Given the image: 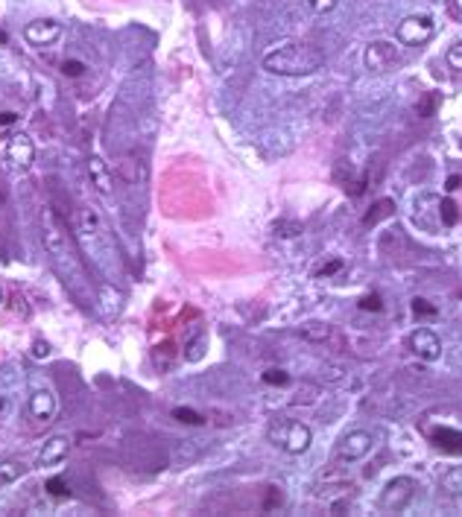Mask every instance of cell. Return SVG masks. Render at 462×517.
I'll list each match as a JSON object with an SVG mask.
<instances>
[{
	"label": "cell",
	"mask_w": 462,
	"mask_h": 517,
	"mask_svg": "<svg viewBox=\"0 0 462 517\" xmlns=\"http://www.w3.org/2000/svg\"><path fill=\"white\" fill-rule=\"evenodd\" d=\"M270 441L281 444L287 453H304L310 447V430L299 421H278L270 427Z\"/></svg>",
	"instance_id": "cell-2"
},
{
	"label": "cell",
	"mask_w": 462,
	"mask_h": 517,
	"mask_svg": "<svg viewBox=\"0 0 462 517\" xmlns=\"http://www.w3.org/2000/svg\"><path fill=\"white\" fill-rule=\"evenodd\" d=\"M275 231H278L281 237H299V234H302V225H299V222H278Z\"/></svg>",
	"instance_id": "cell-30"
},
{
	"label": "cell",
	"mask_w": 462,
	"mask_h": 517,
	"mask_svg": "<svg viewBox=\"0 0 462 517\" xmlns=\"http://www.w3.org/2000/svg\"><path fill=\"white\" fill-rule=\"evenodd\" d=\"M68 447H71V441L64 439V436H56V439H50L41 450H38V465L41 468H50V465H59L64 456H68Z\"/></svg>",
	"instance_id": "cell-10"
},
{
	"label": "cell",
	"mask_w": 462,
	"mask_h": 517,
	"mask_svg": "<svg viewBox=\"0 0 462 517\" xmlns=\"http://www.w3.org/2000/svg\"><path fill=\"white\" fill-rule=\"evenodd\" d=\"M360 310H366V313H381V310H384L381 295H377V292L363 295V298H360Z\"/></svg>",
	"instance_id": "cell-23"
},
{
	"label": "cell",
	"mask_w": 462,
	"mask_h": 517,
	"mask_svg": "<svg viewBox=\"0 0 462 517\" xmlns=\"http://www.w3.org/2000/svg\"><path fill=\"white\" fill-rule=\"evenodd\" d=\"M316 395H319V389L310 386V383H304V386L299 389V395L293 397V404H313V400H316Z\"/></svg>",
	"instance_id": "cell-27"
},
{
	"label": "cell",
	"mask_w": 462,
	"mask_h": 517,
	"mask_svg": "<svg viewBox=\"0 0 462 517\" xmlns=\"http://www.w3.org/2000/svg\"><path fill=\"white\" fill-rule=\"evenodd\" d=\"M436 103H439V94H436V91H427V94H424V99L416 106V114H419V118H433Z\"/></svg>",
	"instance_id": "cell-20"
},
{
	"label": "cell",
	"mask_w": 462,
	"mask_h": 517,
	"mask_svg": "<svg viewBox=\"0 0 462 517\" xmlns=\"http://www.w3.org/2000/svg\"><path fill=\"white\" fill-rule=\"evenodd\" d=\"M0 302H4V287H0Z\"/></svg>",
	"instance_id": "cell-40"
},
{
	"label": "cell",
	"mask_w": 462,
	"mask_h": 517,
	"mask_svg": "<svg viewBox=\"0 0 462 517\" xmlns=\"http://www.w3.org/2000/svg\"><path fill=\"white\" fill-rule=\"evenodd\" d=\"M15 120H18V114H15V111H0V129H4V126H12Z\"/></svg>",
	"instance_id": "cell-35"
},
{
	"label": "cell",
	"mask_w": 462,
	"mask_h": 517,
	"mask_svg": "<svg viewBox=\"0 0 462 517\" xmlns=\"http://www.w3.org/2000/svg\"><path fill=\"white\" fill-rule=\"evenodd\" d=\"M59 36H62V24L50 21V18H38V21H32V24L24 27V38L32 47H47V44H53Z\"/></svg>",
	"instance_id": "cell-6"
},
{
	"label": "cell",
	"mask_w": 462,
	"mask_h": 517,
	"mask_svg": "<svg viewBox=\"0 0 462 517\" xmlns=\"http://www.w3.org/2000/svg\"><path fill=\"white\" fill-rule=\"evenodd\" d=\"M6 158H9L15 167H21V170H27V167L32 164V158H36V146H32L29 135H15V138H9Z\"/></svg>",
	"instance_id": "cell-9"
},
{
	"label": "cell",
	"mask_w": 462,
	"mask_h": 517,
	"mask_svg": "<svg viewBox=\"0 0 462 517\" xmlns=\"http://www.w3.org/2000/svg\"><path fill=\"white\" fill-rule=\"evenodd\" d=\"M439 216H442L444 225H456L459 222V208H456L454 199H444V202L439 205Z\"/></svg>",
	"instance_id": "cell-19"
},
{
	"label": "cell",
	"mask_w": 462,
	"mask_h": 517,
	"mask_svg": "<svg viewBox=\"0 0 462 517\" xmlns=\"http://www.w3.org/2000/svg\"><path fill=\"white\" fill-rule=\"evenodd\" d=\"M29 412L36 415L38 421H50L53 418V412H56V397L47 392V389H41V392H36L29 397Z\"/></svg>",
	"instance_id": "cell-11"
},
{
	"label": "cell",
	"mask_w": 462,
	"mask_h": 517,
	"mask_svg": "<svg viewBox=\"0 0 462 517\" xmlns=\"http://www.w3.org/2000/svg\"><path fill=\"white\" fill-rule=\"evenodd\" d=\"M173 418L176 421H181V424H190V427H200V424H205V418L196 409H190V406H176L173 409Z\"/></svg>",
	"instance_id": "cell-18"
},
{
	"label": "cell",
	"mask_w": 462,
	"mask_h": 517,
	"mask_svg": "<svg viewBox=\"0 0 462 517\" xmlns=\"http://www.w3.org/2000/svg\"><path fill=\"white\" fill-rule=\"evenodd\" d=\"M6 412H9V397L0 395V415H6Z\"/></svg>",
	"instance_id": "cell-37"
},
{
	"label": "cell",
	"mask_w": 462,
	"mask_h": 517,
	"mask_svg": "<svg viewBox=\"0 0 462 517\" xmlns=\"http://www.w3.org/2000/svg\"><path fill=\"white\" fill-rule=\"evenodd\" d=\"M369 450H372V432L357 430V432H349V436L340 441L337 456H340L342 462H357V459L366 456Z\"/></svg>",
	"instance_id": "cell-7"
},
{
	"label": "cell",
	"mask_w": 462,
	"mask_h": 517,
	"mask_svg": "<svg viewBox=\"0 0 462 517\" xmlns=\"http://www.w3.org/2000/svg\"><path fill=\"white\" fill-rule=\"evenodd\" d=\"M459 187H462V176H451L448 181H444V190H448V193H454Z\"/></svg>",
	"instance_id": "cell-36"
},
{
	"label": "cell",
	"mask_w": 462,
	"mask_h": 517,
	"mask_svg": "<svg viewBox=\"0 0 462 517\" xmlns=\"http://www.w3.org/2000/svg\"><path fill=\"white\" fill-rule=\"evenodd\" d=\"M430 36H433V21L427 18V15H410V18H404L398 24V41L401 44L416 47V44H424Z\"/></svg>",
	"instance_id": "cell-4"
},
{
	"label": "cell",
	"mask_w": 462,
	"mask_h": 517,
	"mask_svg": "<svg viewBox=\"0 0 462 517\" xmlns=\"http://www.w3.org/2000/svg\"><path fill=\"white\" fill-rule=\"evenodd\" d=\"M6 41H9V36H6L4 29H0V44H6Z\"/></svg>",
	"instance_id": "cell-38"
},
{
	"label": "cell",
	"mask_w": 462,
	"mask_h": 517,
	"mask_svg": "<svg viewBox=\"0 0 462 517\" xmlns=\"http://www.w3.org/2000/svg\"><path fill=\"white\" fill-rule=\"evenodd\" d=\"M398 62V47L392 41H372L366 47V68L374 71V73H384L389 71L392 64Z\"/></svg>",
	"instance_id": "cell-5"
},
{
	"label": "cell",
	"mask_w": 462,
	"mask_h": 517,
	"mask_svg": "<svg viewBox=\"0 0 462 517\" xmlns=\"http://www.w3.org/2000/svg\"><path fill=\"white\" fill-rule=\"evenodd\" d=\"M412 497H416V482H412L410 476H395L384 488L381 506L389 509V511H404L412 503Z\"/></svg>",
	"instance_id": "cell-3"
},
{
	"label": "cell",
	"mask_w": 462,
	"mask_h": 517,
	"mask_svg": "<svg viewBox=\"0 0 462 517\" xmlns=\"http://www.w3.org/2000/svg\"><path fill=\"white\" fill-rule=\"evenodd\" d=\"M304 6H307L313 15H325V12H334L337 0H304Z\"/></svg>",
	"instance_id": "cell-25"
},
{
	"label": "cell",
	"mask_w": 462,
	"mask_h": 517,
	"mask_svg": "<svg viewBox=\"0 0 462 517\" xmlns=\"http://www.w3.org/2000/svg\"><path fill=\"white\" fill-rule=\"evenodd\" d=\"M29 354H32V360H47V357H50V345H47L44 339H36Z\"/></svg>",
	"instance_id": "cell-31"
},
{
	"label": "cell",
	"mask_w": 462,
	"mask_h": 517,
	"mask_svg": "<svg viewBox=\"0 0 462 517\" xmlns=\"http://www.w3.org/2000/svg\"><path fill=\"white\" fill-rule=\"evenodd\" d=\"M412 313H416V316H436L439 310L427 302V298H412Z\"/></svg>",
	"instance_id": "cell-28"
},
{
	"label": "cell",
	"mask_w": 462,
	"mask_h": 517,
	"mask_svg": "<svg viewBox=\"0 0 462 517\" xmlns=\"http://www.w3.org/2000/svg\"><path fill=\"white\" fill-rule=\"evenodd\" d=\"M62 73L76 79V76H82V73H85V64H82V62H76V59H68V62L62 64Z\"/></svg>",
	"instance_id": "cell-29"
},
{
	"label": "cell",
	"mask_w": 462,
	"mask_h": 517,
	"mask_svg": "<svg viewBox=\"0 0 462 517\" xmlns=\"http://www.w3.org/2000/svg\"><path fill=\"white\" fill-rule=\"evenodd\" d=\"M47 491H50L53 497H71V488H68V482H64L62 476H53V479H47Z\"/></svg>",
	"instance_id": "cell-24"
},
{
	"label": "cell",
	"mask_w": 462,
	"mask_h": 517,
	"mask_svg": "<svg viewBox=\"0 0 462 517\" xmlns=\"http://www.w3.org/2000/svg\"><path fill=\"white\" fill-rule=\"evenodd\" d=\"M454 6H456V12L462 15V0H454Z\"/></svg>",
	"instance_id": "cell-39"
},
{
	"label": "cell",
	"mask_w": 462,
	"mask_h": 517,
	"mask_svg": "<svg viewBox=\"0 0 462 517\" xmlns=\"http://www.w3.org/2000/svg\"><path fill=\"white\" fill-rule=\"evenodd\" d=\"M263 383H270V386H287L290 377L281 369H267V371H263Z\"/></svg>",
	"instance_id": "cell-22"
},
{
	"label": "cell",
	"mask_w": 462,
	"mask_h": 517,
	"mask_svg": "<svg viewBox=\"0 0 462 517\" xmlns=\"http://www.w3.org/2000/svg\"><path fill=\"white\" fill-rule=\"evenodd\" d=\"M410 348H412V354H416L419 360H427V362H433L439 354H442V342H439V337L433 330H427V327H421V330H416L410 337Z\"/></svg>",
	"instance_id": "cell-8"
},
{
	"label": "cell",
	"mask_w": 462,
	"mask_h": 517,
	"mask_svg": "<svg viewBox=\"0 0 462 517\" xmlns=\"http://www.w3.org/2000/svg\"><path fill=\"white\" fill-rule=\"evenodd\" d=\"M202 351H205V337H200L196 342H190V345H188V360H193V362H196V360L202 357Z\"/></svg>",
	"instance_id": "cell-32"
},
{
	"label": "cell",
	"mask_w": 462,
	"mask_h": 517,
	"mask_svg": "<svg viewBox=\"0 0 462 517\" xmlns=\"http://www.w3.org/2000/svg\"><path fill=\"white\" fill-rule=\"evenodd\" d=\"M340 269H342V260H331L328 266H322L319 275H334V272H340Z\"/></svg>",
	"instance_id": "cell-34"
},
{
	"label": "cell",
	"mask_w": 462,
	"mask_h": 517,
	"mask_svg": "<svg viewBox=\"0 0 462 517\" xmlns=\"http://www.w3.org/2000/svg\"><path fill=\"white\" fill-rule=\"evenodd\" d=\"M27 474V465L18 459H6L0 462V486H12L15 479H21Z\"/></svg>",
	"instance_id": "cell-16"
},
{
	"label": "cell",
	"mask_w": 462,
	"mask_h": 517,
	"mask_svg": "<svg viewBox=\"0 0 462 517\" xmlns=\"http://www.w3.org/2000/svg\"><path fill=\"white\" fill-rule=\"evenodd\" d=\"M392 211H395V202H392V199H377V202L372 205V211H369L366 216H363V225L372 228V225H377L381 220H386V216H389Z\"/></svg>",
	"instance_id": "cell-15"
},
{
	"label": "cell",
	"mask_w": 462,
	"mask_h": 517,
	"mask_svg": "<svg viewBox=\"0 0 462 517\" xmlns=\"http://www.w3.org/2000/svg\"><path fill=\"white\" fill-rule=\"evenodd\" d=\"M433 441H436V447L444 450V453H459L462 456V432L459 430L442 427V430L433 432Z\"/></svg>",
	"instance_id": "cell-13"
},
{
	"label": "cell",
	"mask_w": 462,
	"mask_h": 517,
	"mask_svg": "<svg viewBox=\"0 0 462 517\" xmlns=\"http://www.w3.org/2000/svg\"><path fill=\"white\" fill-rule=\"evenodd\" d=\"M275 506H281V488H270V497H267V503H263L267 511H272Z\"/></svg>",
	"instance_id": "cell-33"
},
{
	"label": "cell",
	"mask_w": 462,
	"mask_h": 517,
	"mask_svg": "<svg viewBox=\"0 0 462 517\" xmlns=\"http://www.w3.org/2000/svg\"><path fill=\"white\" fill-rule=\"evenodd\" d=\"M325 56L307 44H281L263 56V68L278 76H307L322 68Z\"/></svg>",
	"instance_id": "cell-1"
},
{
	"label": "cell",
	"mask_w": 462,
	"mask_h": 517,
	"mask_svg": "<svg viewBox=\"0 0 462 517\" xmlns=\"http://www.w3.org/2000/svg\"><path fill=\"white\" fill-rule=\"evenodd\" d=\"M444 62H448V68H451V71H462V41H456V44L448 50V56H444Z\"/></svg>",
	"instance_id": "cell-26"
},
{
	"label": "cell",
	"mask_w": 462,
	"mask_h": 517,
	"mask_svg": "<svg viewBox=\"0 0 462 517\" xmlns=\"http://www.w3.org/2000/svg\"><path fill=\"white\" fill-rule=\"evenodd\" d=\"M299 333H302L307 342H316V345H325V342H334V339H337V330H334L331 325H319V322L304 325Z\"/></svg>",
	"instance_id": "cell-14"
},
{
	"label": "cell",
	"mask_w": 462,
	"mask_h": 517,
	"mask_svg": "<svg viewBox=\"0 0 462 517\" xmlns=\"http://www.w3.org/2000/svg\"><path fill=\"white\" fill-rule=\"evenodd\" d=\"M118 173H120L126 181H138V178H144V170H135V161H132V158H126L123 164H118Z\"/></svg>",
	"instance_id": "cell-21"
},
{
	"label": "cell",
	"mask_w": 462,
	"mask_h": 517,
	"mask_svg": "<svg viewBox=\"0 0 462 517\" xmlns=\"http://www.w3.org/2000/svg\"><path fill=\"white\" fill-rule=\"evenodd\" d=\"M88 176H91V185L100 190L103 196L111 193V173H108V167L100 158H91L88 161Z\"/></svg>",
	"instance_id": "cell-12"
},
{
	"label": "cell",
	"mask_w": 462,
	"mask_h": 517,
	"mask_svg": "<svg viewBox=\"0 0 462 517\" xmlns=\"http://www.w3.org/2000/svg\"><path fill=\"white\" fill-rule=\"evenodd\" d=\"M442 491L451 494V497H459L462 494V468H451L448 474L442 476Z\"/></svg>",
	"instance_id": "cell-17"
}]
</instances>
